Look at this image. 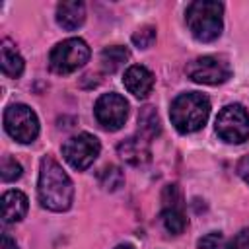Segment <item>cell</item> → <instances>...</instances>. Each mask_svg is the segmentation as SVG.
Segmentation results:
<instances>
[{"label":"cell","instance_id":"8","mask_svg":"<svg viewBox=\"0 0 249 249\" xmlns=\"http://www.w3.org/2000/svg\"><path fill=\"white\" fill-rule=\"evenodd\" d=\"M187 76L196 84L218 86L231 76V66L224 56H198L187 64Z\"/></svg>","mask_w":249,"mask_h":249},{"label":"cell","instance_id":"3","mask_svg":"<svg viewBox=\"0 0 249 249\" xmlns=\"http://www.w3.org/2000/svg\"><path fill=\"white\" fill-rule=\"evenodd\" d=\"M208 115H210V99L198 91L179 93L169 107L171 124L181 134L200 130L206 124Z\"/></svg>","mask_w":249,"mask_h":249},{"label":"cell","instance_id":"11","mask_svg":"<svg viewBox=\"0 0 249 249\" xmlns=\"http://www.w3.org/2000/svg\"><path fill=\"white\" fill-rule=\"evenodd\" d=\"M117 154L121 156V160H124L128 165L140 167L146 165L152 158L150 152V140L142 138V136H128L123 142H119L117 146Z\"/></svg>","mask_w":249,"mask_h":249},{"label":"cell","instance_id":"5","mask_svg":"<svg viewBox=\"0 0 249 249\" xmlns=\"http://www.w3.org/2000/svg\"><path fill=\"white\" fill-rule=\"evenodd\" d=\"M4 128L19 144H29L39 136V119L25 103H12L4 111Z\"/></svg>","mask_w":249,"mask_h":249},{"label":"cell","instance_id":"25","mask_svg":"<svg viewBox=\"0 0 249 249\" xmlns=\"http://www.w3.org/2000/svg\"><path fill=\"white\" fill-rule=\"evenodd\" d=\"M0 249H19L18 243L8 235V233H2V241H0Z\"/></svg>","mask_w":249,"mask_h":249},{"label":"cell","instance_id":"26","mask_svg":"<svg viewBox=\"0 0 249 249\" xmlns=\"http://www.w3.org/2000/svg\"><path fill=\"white\" fill-rule=\"evenodd\" d=\"M115 249H134V245H130V243H121V245H117Z\"/></svg>","mask_w":249,"mask_h":249},{"label":"cell","instance_id":"16","mask_svg":"<svg viewBox=\"0 0 249 249\" xmlns=\"http://www.w3.org/2000/svg\"><path fill=\"white\" fill-rule=\"evenodd\" d=\"M128 58H130V51H128L126 47H121V45L105 47V49L101 51V56H99L101 68H103V72H107V74L117 72Z\"/></svg>","mask_w":249,"mask_h":249},{"label":"cell","instance_id":"2","mask_svg":"<svg viewBox=\"0 0 249 249\" xmlns=\"http://www.w3.org/2000/svg\"><path fill=\"white\" fill-rule=\"evenodd\" d=\"M224 4L216 0H196L187 6L185 21L191 35L200 43H212L224 29Z\"/></svg>","mask_w":249,"mask_h":249},{"label":"cell","instance_id":"6","mask_svg":"<svg viewBox=\"0 0 249 249\" xmlns=\"http://www.w3.org/2000/svg\"><path fill=\"white\" fill-rule=\"evenodd\" d=\"M216 134L228 144H241L249 138V113L243 105L231 103L218 113Z\"/></svg>","mask_w":249,"mask_h":249},{"label":"cell","instance_id":"4","mask_svg":"<svg viewBox=\"0 0 249 249\" xmlns=\"http://www.w3.org/2000/svg\"><path fill=\"white\" fill-rule=\"evenodd\" d=\"M89 47L80 37H70L56 43L49 54V66L54 74H72L89 60Z\"/></svg>","mask_w":249,"mask_h":249},{"label":"cell","instance_id":"18","mask_svg":"<svg viewBox=\"0 0 249 249\" xmlns=\"http://www.w3.org/2000/svg\"><path fill=\"white\" fill-rule=\"evenodd\" d=\"M97 181H99V185H101L105 191H117V189L123 187V183H124V173H123L121 167H117V165H105V167L99 171Z\"/></svg>","mask_w":249,"mask_h":249},{"label":"cell","instance_id":"21","mask_svg":"<svg viewBox=\"0 0 249 249\" xmlns=\"http://www.w3.org/2000/svg\"><path fill=\"white\" fill-rule=\"evenodd\" d=\"M154 41H156V27L154 25H144L138 31H134V35H132V43L138 49H150Z\"/></svg>","mask_w":249,"mask_h":249},{"label":"cell","instance_id":"22","mask_svg":"<svg viewBox=\"0 0 249 249\" xmlns=\"http://www.w3.org/2000/svg\"><path fill=\"white\" fill-rule=\"evenodd\" d=\"M161 202L163 208H183V198H181V191L177 185H167L161 193Z\"/></svg>","mask_w":249,"mask_h":249},{"label":"cell","instance_id":"23","mask_svg":"<svg viewBox=\"0 0 249 249\" xmlns=\"http://www.w3.org/2000/svg\"><path fill=\"white\" fill-rule=\"evenodd\" d=\"M231 247L233 249H249V228H243L239 233H235Z\"/></svg>","mask_w":249,"mask_h":249},{"label":"cell","instance_id":"17","mask_svg":"<svg viewBox=\"0 0 249 249\" xmlns=\"http://www.w3.org/2000/svg\"><path fill=\"white\" fill-rule=\"evenodd\" d=\"M160 218H161L163 228L171 235H179L187 228V218H185L183 208H163L161 214H160Z\"/></svg>","mask_w":249,"mask_h":249},{"label":"cell","instance_id":"7","mask_svg":"<svg viewBox=\"0 0 249 249\" xmlns=\"http://www.w3.org/2000/svg\"><path fill=\"white\" fill-rule=\"evenodd\" d=\"M101 152V144L99 140L89 134V132H80L70 136L64 144H62V156L64 160L78 171L88 169L99 156Z\"/></svg>","mask_w":249,"mask_h":249},{"label":"cell","instance_id":"20","mask_svg":"<svg viewBox=\"0 0 249 249\" xmlns=\"http://www.w3.org/2000/svg\"><path fill=\"white\" fill-rule=\"evenodd\" d=\"M198 249H233L231 243L220 231H210L198 239Z\"/></svg>","mask_w":249,"mask_h":249},{"label":"cell","instance_id":"10","mask_svg":"<svg viewBox=\"0 0 249 249\" xmlns=\"http://www.w3.org/2000/svg\"><path fill=\"white\" fill-rule=\"evenodd\" d=\"M154 82H156L154 74H152L146 66H142V64H132V66H128L126 72H124V76H123L124 88H126L134 97H138V99H144V97L150 95V91L154 89Z\"/></svg>","mask_w":249,"mask_h":249},{"label":"cell","instance_id":"15","mask_svg":"<svg viewBox=\"0 0 249 249\" xmlns=\"http://www.w3.org/2000/svg\"><path fill=\"white\" fill-rule=\"evenodd\" d=\"M138 130H140V136L146 138V140H152L161 132V123H160V115H158L156 107L146 105V107L140 109V113H138Z\"/></svg>","mask_w":249,"mask_h":249},{"label":"cell","instance_id":"1","mask_svg":"<svg viewBox=\"0 0 249 249\" xmlns=\"http://www.w3.org/2000/svg\"><path fill=\"white\" fill-rule=\"evenodd\" d=\"M37 198L41 206L51 212H64L72 206L74 200L72 179L62 169V165L51 156L43 158L39 165Z\"/></svg>","mask_w":249,"mask_h":249},{"label":"cell","instance_id":"9","mask_svg":"<svg viewBox=\"0 0 249 249\" xmlns=\"http://www.w3.org/2000/svg\"><path fill=\"white\" fill-rule=\"evenodd\" d=\"M93 115L101 128L111 130V132L119 130L128 117V101L115 91L103 93L97 97L93 105Z\"/></svg>","mask_w":249,"mask_h":249},{"label":"cell","instance_id":"19","mask_svg":"<svg viewBox=\"0 0 249 249\" xmlns=\"http://www.w3.org/2000/svg\"><path fill=\"white\" fill-rule=\"evenodd\" d=\"M23 173V167L19 161H16L12 156H4L2 158V165H0V175H2V181L6 183H12L16 179H19Z\"/></svg>","mask_w":249,"mask_h":249},{"label":"cell","instance_id":"24","mask_svg":"<svg viewBox=\"0 0 249 249\" xmlns=\"http://www.w3.org/2000/svg\"><path fill=\"white\" fill-rule=\"evenodd\" d=\"M237 175L249 185V154L243 156V158L237 161Z\"/></svg>","mask_w":249,"mask_h":249},{"label":"cell","instance_id":"12","mask_svg":"<svg viewBox=\"0 0 249 249\" xmlns=\"http://www.w3.org/2000/svg\"><path fill=\"white\" fill-rule=\"evenodd\" d=\"M86 21V4L78 2V0H70V2H60L56 6V23L66 29V31H74L78 27H82Z\"/></svg>","mask_w":249,"mask_h":249},{"label":"cell","instance_id":"13","mask_svg":"<svg viewBox=\"0 0 249 249\" xmlns=\"http://www.w3.org/2000/svg\"><path fill=\"white\" fill-rule=\"evenodd\" d=\"M27 196L18 191V189H12V191H6L2 195V218L6 224H14V222H19L25 214H27Z\"/></svg>","mask_w":249,"mask_h":249},{"label":"cell","instance_id":"14","mask_svg":"<svg viewBox=\"0 0 249 249\" xmlns=\"http://www.w3.org/2000/svg\"><path fill=\"white\" fill-rule=\"evenodd\" d=\"M0 66H2L4 76H8V78H19L23 74L25 62H23L21 54L18 53V49L8 39H2V43H0Z\"/></svg>","mask_w":249,"mask_h":249}]
</instances>
